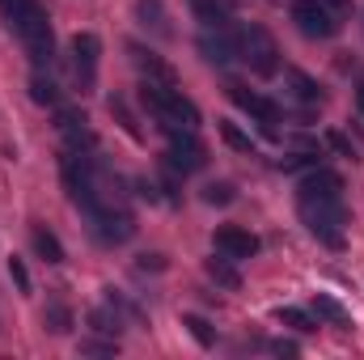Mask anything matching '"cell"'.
Wrapping results in <instances>:
<instances>
[{"label": "cell", "mask_w": 364, "mask_h": 360, "mask_svg": "<svg viewBox=\"0 0 364 360\" xmlns=\"http://www.w3.org/2000/svg\"><path fill=\"white\" fill-rule=\"evenodd\" d=\"M0 13L13 26V34L26 43V55L34 60V68H51V60H55V30H51L47 9L38 0H0Z\"/></svg>", "instance_id": "6da1fadb"}, {"label": "cell", "mask_w": 364, "mask_h": 360, "mask_svg": "<svg viewBox=\"0 0 364 360\" xmlns=\"http://www.w3.org/2000/svg\"><path fill=\"white\" fill-rule=\"evenodd\" d=\"M296 212H301V225L326 246V250H343V225H348V208L339 195H301L296 191Z\"/></svg>", "instance_id": "7a4b0ae2"}, {"label": "cell", "mask_w": 364, "mask_h": 360, "mask_svg": "<svg viewBox=\"0 0 364 360\" xmlns=\"http://www.w3.org/2000/svg\"><path fill=\"white\" fill-rule=\"evenodd\" d=\"M140 102L144 110L153 115V123L170 136L174 127H199V106L174 85H161V81H144L140 85Z\"/></svg>", "instance_id": "3957f363"}, {"label": "cell", "mask_w": 364, "mask_h": 360, "mask_svg": "<svg viewBox=\"0 0 364 360\" xmlns=\"http://www.w3.org/2000/svg\"><path fill=\"white\" fill-rule=\"evenodd\" d=\"M237 60L255 77H263V81L279 77V47H275V38L267 34V26H259V21L242 26V34H237Z\"/></svg>", "instance_id": "277c9868"}, {"label": "cell", "mask_w": 364, "mask_h": 360, "mask_svg": "<svg viewBox=\"0 0 364 360\" xmlns=\"http://www.w3.org/2000/svg\"><path fill=\"white\" fill-rule=\"evenodd\" d=\"M203 166H208V149L199 144L195 127H174L170 132V149H166V170L186 179V174H199Z\"/></svg>", "instance_id": "5b68a950"}, {"label": "cell", "mask_w": 364, "mask_h": 360, "mask_svg": "<svg viewBox=\"0 0 364 360\" xmlns=\"http://www.w3.org/2000/svg\"><path fill=\"white\" fill-rule=\"evenodd\" d=\"M288 13H292L296 30H301L305 38H318V43H322V38H335V34H339V26H343V21H339L322 0H292V9H288Z\"/></svg>", "instance_id": "8992f818"}, {"label": "cell", "mask_w": 364, "mask_h": 360, "mask_svg": "<svg viewBox=\"0 0 364 360\" xmlns=\"http://www.w3.org/2000/svg\"><path fill=\"white\" fill-rule=\"evenodd\" d=\"M90 229H93V238H97V242H106V246H123V242H132L136 221H132V212L102 203V208L90 216Z\"/></svg>", "instance_id": "52a82bcc"}, {"label": "cell", "mask_w": 364, "mask_h": 360, "mask_svg": "<svg viewBox=\"0 0 364 360\" xmlns=\"http://www.w3.org/2000/svg\"><path fill=\"white\" fill-rule=\"evenodd\" d=\"M97 55H102V38L93 30L73 34V68H77V90L90 93L97 85Z\"/></svg>", "instance_id": "ba28073f"}, {"label": "cell", "mask_w": 364, "mask_h": 360, "mask_svg": "<svg viewBox=\"0 0 364 360\" xmlns=\"http://www.w3.org/2000/svg\"><path fill=\"white\" fill-rule=\"evenodd\" d=\"M229 97L259 123V132L267 136V140H275V123H279V106H275L272 97H263V93H255V90H246V85H229Z\"/></svg>", "instance_id": "9c48e42d"}, {"label": "cell", "mask_w": 364, "mask_h": 360, "mask_svg": "<svg viewBox=\"0 0 364 360\" xmlns=\"http://www.w3.org/2000/svg\"><path fill=\"white\" fill-rule=\"evenodd\" d=\"M212 246H216L220 255H229L233 263H242V259H255V255H259V238H255L250 229H237V225H220V229L212 233Z\"/></svg>", "instance_id": "30bf717a"}, {"label": "cell", "mask_w": 364, "mask_h": 360, "mask_svg": "<svg viewBox=\"0 0 364 360\" xmlns=\"http://www.w3.org/2000/svg\"><path fill=\"white\" fill-rule=\"evenodd\" d=\"M55 127L64 136V149H77V153H93L97 149V136H93L90 119L81 110H60L55 115Z\"/></svg>", "instance_id": "8fae6325"}, {"label": "cell", "mask_w": 364, "mask_h": 360, "mask_svg": "<svg viewBox=\"0 0 364 360\" xmlns=\"http://www.w3.org/2000/svg\"><path fill=\"white\" fill-rule=\"evenodd\" d=\"M127 55H132V64L144 73V81H161V85H174V68L153 51V47H144V43H127Z\"/></svg>", "instance_id": "7c38bea8"}, {"label": "cell", "mask_w": 364, "mask_h": 360, "mask_svg": "<svg viewBox=\"0 0 364 360\" xmlns=\"http://www.w3.org/2000/svg\"><path fill=\"white\" fill-rule=\"evenodd\" d=\"M136 21H140L153 38H161V43H170V38H174L170 13H166V0H136Z\"/></svg>", "instance_id": "4fadbf2b"}, {"label": "cell", "mask_w": 364, "mask_h": 360, "mask_svg": "<svg viewBox=\"0 0 364 360\" xmlns=\"http://www.w3.org/2000/svg\"><path fill=\"white\" fill-rule=\"evenodd\" d=\"M199 55H203L212 68H229V64L237 60V38H229L225 30H216V38L203 34V38H199Z\"/></svg>", "instance_id": "5bb4252c"}, {"label": "cell", "mask_w": 364, "mask_h": 360, "mask_svg": "<svg viewBox=\"0 0 364 360\" xmlns=\"http://www.w3.org/2000/svg\"><path fill=\"white\" fill-rule=\"evenodd\" d=\"M296 191L301 195H339L343 199V179L335 170H326V166H314V170H305V179H301Z\"/></svg>", "instance_id": "9a60e30c"}, {"label": "cell", "mask_w": 364, "mask_h": 360, "mask_svg": "<svg viewBox=\"0 0 364 360\" xmlns=\"http://www.w3.org/2000/svg\"><path fill=\"white\" fill-rule=\"evenodd\" d=\"M30 246H34V255H38L43 263H64V242H60L47 225H34V229H30Z\"/></svg>", "instance_id": "2e32d148"}, {"label": "cell", "mask_w": 364, "mask_h": 360, "mask_svg": "<svg viewBox=\"0 0 364 360\" xmlns=\"http://www.w3.org/2000/svg\"><path fill=\"white\" fill-rule=\"evenodd\" d=\"M186 4H191V13H195V21H199L203 30H225V26H229L225 0H186Z\"/></svg>", "instance_id": "e0dca14e"}, {"label": "cell", "mask_w": 364, "mask_h": 360, "mask_svg": "<svg viewBox=\"0 0 364 360\" xmlns=\"http://www.w3.org/2000/svg\"><path fill=\"white\" fill-rule=\"evenodd\" d=\"M106 110L114 115V123H119L132 140H144V127H140V119H136V110L127 106V97H123V93H110V97H106Z\"/></svg>", "instance_id": "ac0fdd59"}, {"label": "cell", "mask_w": 364, "mask_h": 360, "mask_svg": "<svg viewBox=\"0 0 364 360\" xmlns=\"http://www.w3.org/2000/svg\"><path fill=\"white\" fill-rule=\"evenodd\" d=\"M90 331H93V335H110V339L123 331V318H119V309H114L110 301H106V305H97V309H90Z\"/></svg>", "instance_id": "d6986e66"}, {"label": "cell", "mask_w": 364, "mask_h": 360, "mask_svg": "<svg viewBox=\"0 0 364 360\" xmlns=\"http://www.w3.org/2000/svg\"><path fill=\"white\" fill-rule=\"evenodd\" d=\"M203 268H208V275H212L220 288H242V275H237V268H233V259H229V255H220V250H216Z\"/></svg>", "instance_id": "ffe728a7"}, {"label": "cell", "mask_w": 364, "mask_h": 360, "mask_svg": "<svg viewBox=\"0 0 364 360\" xmlns=\"http://www.w3.org/2000/svg\"><path fill=\"white\" fill-rule=\"evenodd\" d=\"M220 140H225L233 153H242V157H255V149H259V144H255V136H250V132H242L237 123H220Z\"/></svg>", "instance_id": "44dd1931"}, {"label": "cell", "mask_w": 364, "mask_h": 360, "mask_svg": "<svg viewBox=\"0 0 364 360\" xmlns=\"http://www.w3.org/2000/svg\"><path fill=\"white\" fill-rule=\"evenodd\" d=\"M43 327H47L51 335H68V331H73V309H68L64 301H51V305L43 309Z\"/></svg>", "instance_id": "7402d4cb"}, {"label": "cell", "mask_w": 364, "mask_h": 360, "mask_svg": "<svg viewBox=\"0 0 364 360\" xmlns=\"http://www.w3.org/2000/svg\"><path fill=\"white\" fill-rule=\"evenodd\" d=\"M182 327L191 331V339H195L199 348H216V327H212L203 314H182Z\"/></svg>", "instance_id": "603a6c76"}, {"label": "cell", "mask_w": 364, "mask_h": 360, "mask_svg": "<svg viewBox=\"0 0 364 360\" xmlns=\"http://www.w3.org/2000/svg\"><path fill=\"white\" fill-rule=\"evenodd\" d=\"M30 97L38 102V106H60V85L51 81V77H43V68L30 77Z\"/></svg>", "instance_id": "cb8c5ba5"}, {"label": "cell", "mask_w": 364, "mask_h": 360, "mask_svg": "<svg viewBox=\"0 0 364 360\" xmlns=\"http://www.w3.org/2000/svg\"><path fill=\"white\" fill-rule=\"evenodd\" d=\"M288 90H292V97H301V102H322V85L314 81V77H305V73H288Z\"/></svg>", "instance_id": "d4e9b609"}, {"label": "cell", "mask_w": 364, "mask_h": 360, "mask_svg": "<svg viewBox=\"0 0 364 360\" xmlns=\"http://www.w3.org/2000/svg\"><path fill=\"white\" fill-rule=\"evenodd\" d=\"M314 314H318V318H326V322H335V327H348L343 305H339L335 297H326V292H318V297H314Z\"/></svg>", "instance_id": "484cf974"}, {"label": "cell", "mask_w": 364, "mask_h": 360, "mask_svg": "<svg viewBox=\"0 0 364 360\" xmlns=\"http://www.w3.org/2000/svg\"><path fill=\"white\" fill-rule=\"evenodd\" d=\"M233 199H237V186H233V182H208V186H203V203H212V208H229V203H233Z\"/></svg>", "instance_id": "4316f807"}, {"label": "cell", "mask_w": 364, "mask_h": 360, "mask_svg": "<svg viewBox=\"0 0 364 360\" xmlns=\"http://www.w3.org/2000/svg\"><path fill=\"white\" fill-rule=\"evenodd\" d=\"M275 318H279L284 327H292V331H301V335H309V331H318V327H314V318H309L305 309H296V305H284V309H279Z\"/></svg>", "instance_id": "83f0119b"}, {"label": "cell", "mask_w": 364, "mask_h": 360, "mask_svg": "<svg viewBox=\"0 0 364 360\" xmlns=\"http://www.w3.org/2000/svg\"><path fill=\"white\" fill-rule=\"evenodd\" d=\"M77 348H81V356H114V352H119V344H114L110 335H106V339H81Z\"/></svg>", "instance_id": "f1b7e54d"}, {"label": "cell", "mask_w": 364, "mask_h": 360, "mask_svg": "<svg viewBox=\"0 0 364 360\" xmlns=\"http://www.w3.org/2000/svg\"><path fill=\"white\" fill-rule=\"evenodd\" d=\"M9 280H13L17 292H30V268L21 259H9Z\"/></svg>", "instance_id": "f546056e"}, {"label": "cell", "mask_w": 364, "mask_h": 360, "mask_svg": "<svg viewBox=\"0 0 364 360\" xmlns=\"http://www.w3.org/2000/svg\"><path fill=\"white\" fill-rule=\"evenodd\" d=\"M279 166L284 170H314V166H322V157H314V153H288Z\"/></svg>", "instance_id": "4dcf8cb0"}, {"label": "cell", "mask_w": 364, "mask_h": 360, "mask_svg": "<svg viewBox=\"0 0 364 360\" xmlns=\"http://www.w3.org/2000/svg\"><path fill=\"white\" fill-rule=\"evenodd\" d=\"M326 140H331V149H339V153H348V157H356V144H352V140H348L343 132H331Z\"/></svg>", "instance_id": "1f68e13d"}, {"label": "cell", "mask_w": 364, "mask_h": 360, "mask_svg": "<svg viewBox=\"0 0 364 360\" xmlns=\"http://www.w3.org/2000/svg\"><path fill=\"white\" fill-rule=\"evenodd\" d=\"M140 271H166L170 263H166V255H140V263H136Z\"/></svg>", "instance_id": "d6a6232c"}, {"label": "cell", "mask_w": 364, "mask_h": 360, "mask_svg": "<svg viewBox=\"0 0 364 360\" xmlns=\"http://www.w3.org/2000/svg\"><path fill=\"white\" fill-rule=\"evenodd\" d=\"M267 348H272L275 356H296V352H301V348H296L292 339H275V344H267Z\"/></svg>", "instance_id": "836d02e7"}, {"label": "cell", "mask_w": 364, "mask_h": 360, "mask_svg": "<svg viewBox=\"0 0 364 360\" xmlns=\"http://www.w3.org/2000/svg\"><path fill=\"white\" fill-rule=\"evenodd\" d=\"M322 4H326V9H331L335 17H343V13H352V0H322Z\"/></svg>", "instance_id": "e575fe53"}, {"label": "cell", "mask_w": 364, "mask_h": 360, "mask_svg": "<svg viewBox=\"0 0 364 360\" xmlns=\"http://www.w3.org/2000/svg\"><path fill=\"white\" fill-rule=\"evenodd\" d=\"M360 110H364V85H360Z\"/></svg>", "instance_id": "d590c367"}, {"label": "cell", "mask_w": 364, "mask_h": 360, "mask_svg": "<svg viewBox=\"0 0 364 360\" xmlns=\"http://www.w3.org/2000/svg\"><path fill=\"white\" fill-rule=\"evenodd\" d=\"M229 4H237V0H229Z\"/></svg>", "instance_id": "8d00e7d4"}]
</instances>
